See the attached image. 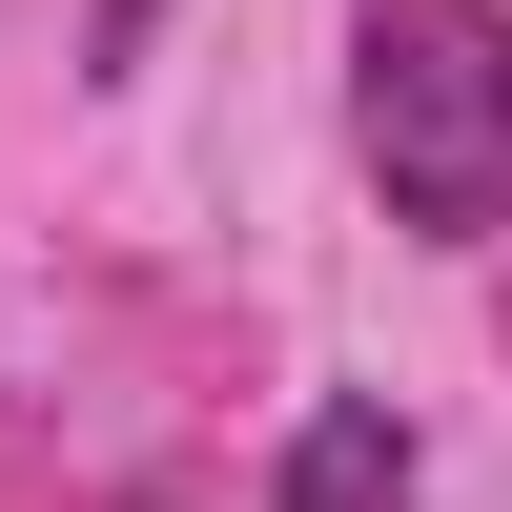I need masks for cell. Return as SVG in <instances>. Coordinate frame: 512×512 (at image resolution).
Returning a JSON list of instances; mask_svg holds the SVG:
<instances>
[{
  "instance_id": "obj_1",
  "label": "cell",
  "mask_w": 512,
  "mask_h": 512,
  "mask_svg": "<svg viewBox=\"0 0 512 512\" xmlns=\"http://www.w3.org/2000/svg\"><path fill=\"white\" fill-rule=\"evenodd\" d=\"M349 123H369L390 226L492 246V226H512V0H369V41H349Z\"/></svg>"
},
{
  "instance_id": "obj_2",
  "label": "cell",
  "mask_w": 512,
  "mask_h": 512,
  "mask_svg": "<svg viewBox=\"0 0 512 512\" xmlns=\"http://www.w3.org/2000/svg\"><path fill=\"white\" fill-rule=\"evenodd\" d=\"M267 512H410V431H390L369 390H328L308 431H287V492H267Z\"/></svg>"
},
{
  "instance_id": "obj_3",
  "label": "cell",
  "mask_w": 512,
  "mask_h": 512,
  "mask_svg": "<svg viewBox=\"0 0 512 512\" xmlns=\"http://www.w3.org/2000/svg\"><path fill=\"white\" fill-rule=\"evenodd\" d=\"M144 41H164V0H103V21H82V62L123 82V62H144Z\"/></svg>"
}]
</instances>
